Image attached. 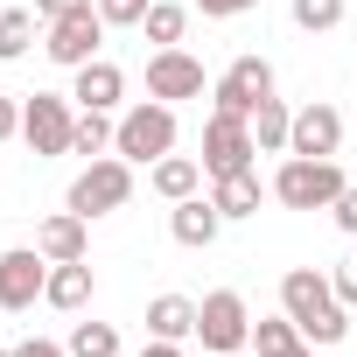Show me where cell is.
Returning <instances> with one entry per match:
<instances>
[{
    "instance_id": "3957f363",
    "label": "cell",
    "mask_w": 357,
    "mask_h": 357,
    "mask_svg": "<svg viewBox=\"0 0 357 357\" xmlns=\"http://www.w3.org/2000/svg\"><path fill=\"white\" fill-rule=\"evenodd\" d=\"M343 190H350V175L336 168V154H329V161H315V154H287L280 175H273V204H287V211H329Z\"/></svg>"
},
{
    "instance_id": "e575fe53",
    "label": "cell",
    "mask_w": 357,
    "mask_h": 357,
    "mask_svg": "<svg viewBox=\"0 0 357 357\" xmlns=\"http://www.w3.org/2000/svg\"><path fill=\"white\" fill-rule=\"evenodd\" d=\"M294 357H315V343H301V350H294Z\"/></svg>"
},
{
    "instance_id": "ba28073f",
    "label": "cell",
    "mask_w": 357,
    "mask_h": 357,
    "mask_svg": "<svg viewBox=\"0 0 357 357\" xmlns=\"http://www.w3.org/2000/svg\"><path fill=\"white\" fill-rule=\"evenodd\" d=\"M252 154H259L252 119L211 112V126H204V175H245V168H252Z\"/></svg>"
},
{
    "instance_id": "9a60e30c",
    "label": "cell",
    "mask_w": 357,
    "mask_h": 357,
    "mask_svg": "<svg viewBox=\"0 0 357 357\" xmlns=\"http://www.w3.org/2000/svg\"><path fill=\"white\" fill-rule=\"evenodd\" d=\"M168 231H175V245H190V252H204V245H218L225 218H218V204H211V197H183V204L168 211Z\"/></svg>"
},
{
    "instance_id": "1f68e13d",
    "label": "cell",
    "mask_w": 357,
    "mask_h": 357,
    "mask_svg": "<svg viewBox=\"0 0 357 357\" xmlns=\"http://www.w3.org/2000/svg\"><path fill=\"white\" fill-rule=\"evenodd\" d=\"M15 133H22V98L0 91V140H15Z\"/></svg>"
},
{
    "instance_id": "44dd1931",
    "label": "cell",
    "mask_w": 357,
    "mask_h": 357,
    "mask_svg": "<svg viewBox=\"0 0 357 357\" xmlns=\"http://www.w3.org/2000/svg\"><path fill=\"white\" fill-rule=\"evenodd\" d=\"M140 29H147L154 50H183V36H190V8H183V0H154Z\"/></svg>"
},
{
    "instance_id": "4fadbf2b",
    "label": "cell",
    "mask_w": 357,
    "mask_h": 357,
    "mask_svg": "<svg viewBox=\"0 0 357 357\" xmlns=\"http://www.w3.org/2000/svg\"><path fill=\"white\" fill-rule=\"evenodd\" d=\"M70 77H77V84H70L77 112H112V105L126 98V70H119L112 56H91V63H77Z\"/></svg>"
},
{
    "instance_id": "7402d4cb",
    "label": "cell",
    "mask_w": 357,
    "mask_h": 357,
    "mask_svg": "<svg viewBox=\"0 0 357 357\" xmlns=\"http://www.w3.org/2000/svg\"><path fill=\"white\" fill-rule=\"evenodd\" d=\"M287 133H294V112H287L280 98H259V112H252V140H259V154H287Z\"/></svg>"
},
{
    "instance_id": "277c9868",
    "label": "cell",
    "mask_w": 357,
    "mask_h": 357,
    "mask_svg": "<svg viewBox=\"0 0 357 357\" xmlns=\"http://www.w3.org/2000/svg\"><path fill=\"white\" fill-rule=\"evenodd\" d=\"M197 343H204L211 357H238V350L252 343V308H245L238 287H211V294L197 301Z\"/></svg>"
},
{
    "instance_id": "d6a6232c",
    "label": "cell",
    "mask_w": 357,
    "mask_h": 357,
    "mask_svg": "<svg viewBox=\"0 0 357 357\" xmlns=\"http://www.w3.org/2000/svg\"><path fill=\"white\" fill-rule=\"evenodd\" d=\"M15 357H70V343H50V336H29V343H15Z\"/></svg>"
},
{
    "instance_id": "8992f818",
    "label": "cell",
    "mask_w": 357,
    "mask_h": 357,
    "mask_svg": "<svg viewBox=\"0 0 357 357\" xmlns=\"http://www.w3.org/2000/svg\"><path fill=\"white\" fill-rule=\"evenodd\" d=\"M70 133H77V112H70V98H56V91H36V98H22V140H29V154H70Z\"/></svg>"
},
{
    "instance_id": "8fae6325",
    "label": "cell",
    "mask_w": 357,
    "mask_h": 357,
    "mask_svg": "<svg viewBox=\"0 0 357 357\" xmlns=\"http://www.w3.org/2000/svg\"><path fill=\"white\" fill-rule=\"evenodd\" d=\"M147 98H161V105L204 98V63H197L190 50H154V56H147Z\"/></svg>"
},
{
    "instance_id": "e0dca14e",
    "label": "cell",
    "mask_w": 357,
    "mask_h": 357,
    "mask_svg": "<svg viewBox=\"0 0 357 357\" xmlns=\"http://www.w3.org/2000/svg\"><path fill=\"white\" fill-rule=\"evenodd\" d=\"M147 336L190 343V336H197V301H190V294H154V301H147Z\"/></svg>"
},
{
    "instance_id": "4dcf8cb0",
    "label": "cell",
    "mask_w": 357,
    "mask_h": 357,
    "mask_svg": "<svg viewBox=\"0 0 357 357\" xmlns=\"http://www.w3.org/2000/svg\"><path fill=\"white\" fill-rule=\"evenodd\" d=\"M84 8H98V0H36L43 22H63V15H84Z\"/></svg>"
},
{
    "instance_id": "9c48e42d",
    "label": "cell",
    "mask_w": 357,
    "mask_h": 357,
    "mask_svg": "<svg viewBox=\"0 0 357 357\" xmlns=\"http://www.w3.org/2000/svg\"><path fill=\"white\" fill-rule=\"evenodd\" d=\"M43 287H50V259L36 245H8L0 252V308L8 315H29L43 301Z\"/></svg>"
},
{
    "instance_id": "d4e9b609",
    "label": "cell",
    "mask_w": 357,
    "mask_h": 357,
    "mask_svg": "<svg viewBox=\"0 0 357 357\" xmlns=\"http://www.w3.org/2000/svg\"><path fill=\"white\" fill-rule=\"evenodd\" d=\"M70 357H119V329L112 322H77L70 329Z\"/></svg>"
},
{
    "instance_id": "484cf974",
    "label": "cell",
    "mask_w": 357,
    "mask_h": 357,
    "mask_svg": "<svg viewBox=\"0 0 357 357\" xmlns=\"http://www.w3.org/2000/svg\"><path fill=\"white\" fill-rule=\"evenodd\" d=\"M287 15H294V29H308V36H329V29L343 22V0H287Z\"/></svg>"
},
{
    "instance_id": "cb8c5ba5",
    "label": "cell",
    "mask_w": 357,
    "mask_h": 357,
    "mask_svg": "<svg viewBox=\"0 0 357 357\" xmlns=\"http://www.w3.org/2000/svg\"><path fill=\"white\" fill-rule=\"evenodd\" d=\"M112 112H77V133H70V154H84V161H98L105 147H112Z\"/></svg>"
},
{
    "instance_id": "836d02e7",
    "label": "cell",
    "mask_w": 357,
    "mask_h": 357,
    "mask_svg": "<svg viewBox=\"0 0 357 357\" xmlns=\"http://www.w3.org/2000/svg\"><path fill=\"white\" fill-rule=\"evenodd\" d=\"M140 357H183V343H168V336H147V350Z\"/></svg>"
},
{
    "instance_id": "7a4b0ae2",
    "label": "cell",
    "mask_w": 357,
    "mask_h": 357,
    "mask_svg": "<svg viewBox=\"0 0 357 357\" xmlns=\"http://www.w3.org/2000/svg\"><path fill=\"white\" fill-rule=\"evenodd\" d=\"M112 154L133 161V168H154L161 154H175V105H161V98L126 105L119 126H112Z\"/></svg>"
},
{
    "instance_id": "4316f807",
    "label": "cell",
    "mask_w": 357,
    "mask_h": 357,
    "mask_svg": "<svg viewBox=\"0 0 357 357\" xmlns=\"http://www.w3.org/2000/svg\"><path fill=\"white\" fill-rule=\"evenodd\" d=\"M147 8H154V0H98L105 29H140V22H147Z\"/></svg>"
},
{
    "instance_id": "7c38bea8",
    "label": "cell",
    "mask_w": 357,
    "mask_h": 357,
    "mask_svg": "<svg viewBox=\"0 0 357 357\" xmlns=\"http://www.w3.org/2000/svg\"><path fill=\"white\" fill-rule=\"evenodd\" d=\"M336 147H343V112L322 105V98L301 105V112H294V133H287V154H315V161H329Z\"/></svg>"
},
{
    "instance_id": "30bf717a",
    "label": "cell",
    "mask_w": 357,
    "mask_h": 357,
    "mask_svg": "<svg viewBox=\"0 0 357 357\" xmlns=\"http://www.w3.org/2000/svg\"><path fill=\"white\" fill-rule=\"evenodd\" d=\"M211 98H218V112L252 119V112H259V98H273V63H266V56H238V63L211 84Z\"/></svg>"
},
{
    "instance_id": "52a82bcc",
    "label": "cell",
    "mask_w": 357,
    "mask_h": 357,
    "mask_svg": "<svg viewBox=\"0 0 357 357\" xmlns=\"http://www.w3.org/2000/svg\"><path fill=\"white\" fill-rule=\"evenodd\" d=\"M43 56L56 63V70H77V63H91L98 56V43H105V15L98 8H84V15H63V22H43Z\"/></svg>"
},
{
    "instance_id": "6da1fadb",
    "label": "cell",
    "mask_w": 357,
    "mask_h": 357,
    "mask_svg": "<svg viewBox=\"0 0 357 357\" xmlns=\"http://www.w3.org/2000/svg\"><path fill=\"white\" fill-rule=\"evenodd\" d=\"M280 308L301 322V336H308L315 350H336V343L350 336V308L336 301V280L315 273V266H287V273H280Z\"/></svg>"
},
{
    "instance_id": "d590c367",
    "label": "cell",
    "mask_w": 357,
    "mask_h": 357,
    "mask_svg": "<svg viewBox=\"0 0 357 357\" xmlns=\"http://www.w3.org/2000/svg\"><path fill=\"white\" fill-rule=\"evenodd\" d=\"M0 357H15V350H0Z\"/></svg>"
},
{
    "instance_id": "ffe728a7",
    "label": "cell",
    "mask_w": 357,
    "mask_h": 357,
    "mask_svg": "<svg viewBox=\"0 0 357 357\" xmlns=\"http://www.w3.org/2000/svg\"><path fill=\"white\" fill-rule=\"evenodd\" d=\"M301 343H308V336H301V322H294L287 308H280V315H259V322H252V350H259V357H294Z\"/></svg>"
},
{
    "instance_id": "f1b7e54d",
    "label": "cell",
    "mask_w": 357,
    "mask_h": 357,
    "mask_svg": "<svg viewBox=\"0 0 357 357\" xmlns=\"http://www.w3.org/2000/svg\"><path fill=\"white\" fill-rule=\"evenodd\" d=\"M329 280H336V301H343V308H357V252H350V259H336V273H329Z\"/></svg>"
},
{
    "instance_id": "603a6c76",
    "label": "cell",
    "mask_w": 357,
    "mask_h": 357,
    "mask_svg": "<svg viewBox=\"0 0 357 357\" xmlns=\"http://www.w3.org/2000/svg\"><path fill=\"white\" fill-rule=\"evenodd\" d=\"M36 22H43V15H29V8H0V63L29 56V43H36Z\"/></svg>"
},
{
    "instance_id": "5bb4252c",
    "label": "cell",
    "mask_w": 357,
    "mask_h": 357,
    "mask_svg": "<svg viewBox=\"0 0 357 357\" xmlns=\"http://www.w3.org/2000/svg\"><path fill=\"white\" fill-rule=\"evenodd\" d=\"M36 252H43L50 266H63V259H84V252H91V218H77V211L63 204L56 218H43V225H36Z\"/></svg>"
},
{
    "instance_id": "5b68a950",
    "label": "cell",
    "mask_w": 357,
    "mask_h": 357,
    "mask_svg": "<svg viewBox=\"0 0 357 357\" xmlns=\"http://www.w3.org/2000/svg\"><path fill=\"white\" fill-rule=\"evenodd\" d=\"M126 197H133V161H119V154H98V161H84L77 168V183H70V211L77 218H112V211H126Z\"/></svg>"
},
{
    "instance_id": "f546056e",
    "label": "cell",
    "mask_w": 357,
    "mask_h": 357,
    "mask_svg": "<svg viewBox=\"0 0 357 357\" xmlns=\"http://www.w3.org/2000/svg\"><path fill=\"white\" fill-rule=\"evenodd\" d=\"M190 8H204L211 22H231V15H245V8H259V0H190Z\"/></svg>"
},
{
    "instance_id": "83f0119b",
    "label": "cell",
    "mask_w": 357,
    "mask_h": 357,
    "mask_svg": "<svg viewBox=\"0 0 357 357\" xmlns=\"http://www.w3.org/2000/svg\"><path fill=\"white\" fill-rule=\"evenodd\" d=\"M329 218H336V231H343V238H357V183H350V190L329 204Z\"/></svg>"
},
{
    "instance_id": "ac0fdd59",
    "label": "cell",
    "mask_w": 357,
    "mask_h": 357,
    "mask_svg": "<svg viewBox=\"0 0 357 357\" xmlns=\"http://www.w3.org/2000/svg\"><path fill=\"white\" fill-rule=\"evenodd\" d=\"M147 183H154V197L183 204V197H197V190H204V161H190V154H161V161L147 168Z\"/></svg>"
},
{
    "instance_id": "2e32d148",
    "label": "cell",
    "mask_w": 357,
    "mask_h": 357,
    "mask_svg": "<svg viewBox=\"0 0 357 357\" xmlns=\"http://www.w3.org/2000/svg\"><path fill=\"white\" fill-rule=\"evenodd\" d=\"M91 259H63V266H50V287H43V301L50 308H63V315H77L84 301H91Z\"/></svg>"
},
{
    "instance_id": "d6986e66",
    "label": "cell",
    "mask_w": 357,
    "mask_h": 357,
    "mask_svg": "<svg viewBox=\"0 0 357 357\" xmlns=\"http://www.w3.org/2000/svg\"><path fill=\"white\" fill-rule=\"evenodd\" d=\"M211 204H218V218L231 225V218H252L259 211V175L245 168V175H211Z\"/></svg>"
}]
</instances>
